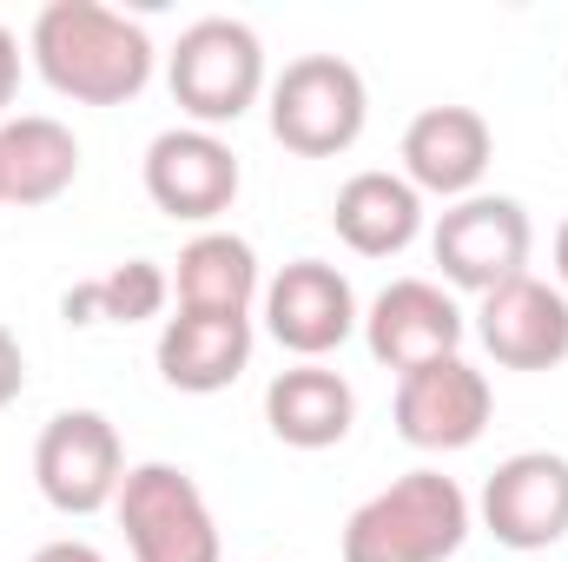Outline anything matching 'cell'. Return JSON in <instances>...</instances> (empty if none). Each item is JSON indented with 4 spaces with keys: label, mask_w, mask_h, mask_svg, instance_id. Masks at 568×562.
<instances>
[{
    "label": "cell",
    "mask_w": 568,
    "mask_h": 562,
    "mask_svg": "<svg viewBox=\"0 0 568 562\" xmlns=\"http://www.w3.org/2000/svg\"><path fill=\"white\" fill-rule=\"evenodd\" d=\"M33 562H106L93 543H80V536H60V543H40Z\"/></svg>",
    "instance_id": "cell-23"
},
{
    "label": "cell",
    "mask_w": 568,
    "mask_h": 562,
    "mask_svg": "<svg viewBox=\"0 0 568 562\" xmlns=\"http://www.w3.org/2000/svg\"><path fill=\"white\" fill-rule=\"evenodd\" d=\"M265 423L291 450H331L357 423V391L331 364H291L265 384Z\"/></svg>",
    "instance_id": "cell-17"
},
{
    "label": "cell",
    "mask_w": 568,
    "mask_h": 562,
    "mask_svg": "<svg viewBox=\"0 0 568 562\" xmlns=\"http://www.w3.org/2000/svg\"><path fill=\"white\" fill-rule=\"evenodd\" d=\"M556 284H562V298H568V219L556 225Z\"/></svg>",
    "instance_id": "cell-24"
},
{
    "label": "cell",
    "mask_w": 568,
    "mask_h": 562,
    "mask_svg": "<svg viewBox=\"0 0 568 562\" xmlns=\"http://www.w3.org/2000/svg\"><path fill=\"white\" fill-rule=\"evenodd\" d=\"M33 483L60 516H100L126 483L120 430L100 411H60L33 443Z\"/></svg>",
    "instance_id": "cell-7"
},
{
    "label": "cell",
    "mask_w": 568,
    "mask_h": 562,
    "mask_svg": "<svg viewBox=\"0 0 568 562\" xmlns=\"http://www.w3.org/2000/svg\"><path fill=\"white\" fill-rule=\"evenodd\" d=\"M113 510H120L133 562H225L219 516L205 490L192 483V470L179 463H133Z\"/></svg>",
    "instance_id": "cell-5"
},
{
    "label": "cell",
    "mask_w": 568,
    "mask_h": 562,
    "mask_svg": "<svg viewBox=\"0 0 568 562\" xmlns=\"http://www.w3.org/2000/svg\"><path fill=\"white\" fill-rule=\"evenodd\" d=\"M27 53H33L40 80L60 100H80V107H126V100H140L152 87V67H159L152 33L140 20L100 7V0H47L33 13Z\"/></svg>",
    "instance_id": "cell-1"
},
{
    "label": "cell",
    "mask_w": 568,
    "mask_h": 562,
    "mask_svg": "<svg viewBox=\"0 0 568 562\" xmlns=\"http://www.w3.org/2000/svg\"><path fill=\"white\" fill-rule=\"evenodd\" d=\"M469 543V496L443 470H404L344 523V562H449Z\"/></svg>",
    "instance_id": "cell-2"
},
{
    "label": "cell",
    "mask_w": 568,
    "mask_h": 562,
    "mask_svg": "<svg viewBox=\"0 0 568 562\" xmlns=\"http://www.w3.org/2000/svg\"><path fill=\"white\" fill-rule=\"evenodd\" d=\"M20 391H27V351H20V338L0 324V411H7Z\"/></svg>",
    "instance_id": "cell-21"
},
{
    "label": "cell",
    "mask_w": 568,
    "mask_h": 562,
    "mask_svg": "<svg viewBox=\"0 0 568 562\" xmlns=\"http://www.w3.org/2000/svg\"><path fill=\"white\" fill-rule=\"evenodd\" d=\"M159 378L185 398L232 391L252 364V318H219V311H172L159 324Z\"/></svg>",
    "instance_id": "cell-15"
},
{
    "label": "cell",
    "mask_w": 568,
    "mask_h": 562,
    "mask_svg": "<svg viewBox=\"0 0 568 562\" xmlns=\"http://www.w3.org/2000/svg\"><path fill=\"white\" fill-rule=\"evenodd\" d=\"M483 530L503 550H556L568 536V456L562 450H516L483 483Z\"/></svg>",
    "instance_id": "cell-9"
},
{
    "label": "cell",
    "mask_w": 568,
    "mask_h": 562,
    "mask_svg": "<svg viewBox=\"0 0 568 562\" xmlns=\"http://www.w3.org/2000/svg\"><path fill=\"white\" fill-rule=\"evenodd\" d=\"M331 225L357 259H397L424 232V192L404 172H384V165L351 172L331 199Z\"/></svg>",
    "instance_id": "cell-16"
},
{
    "label": "cell",
    "mask_w": 568,
    "mask_h": 562,
    "mask_svg": "<svg viewBox=\"0 0 568 562\" xmlns=\"http://www.w3.org/2000/svg\"><path fill=\"white\" fill-rule=\"evenodd\" d=\"M165 298H172V272L152 265V259H126L100 279L73 284L60 298V318L67 324H145V318L165 311Z\"/></svg>",
    "instance_id": "cell-20"
},
{
    "label": "cell",
    "mask_w": 568,
    "mask_h": 562,
    "mask_svg": "<svg viewBox=\"0 0 568 562\" xmlns=\"http://www.w3.org/2000/svg\"><path fill=\"white\" fill-rule=\"evenodd\" d=\"M476 338H483V351H489L503 371H556V364H568V298H562V284L523 272V279L483 291V298H476Z\"/></svg>",
    "instance_id": "cell-13"
},
{
    "label": "cell",
    "mask_w": 568,
    "mask_h": 562,
    "mask_svg": "<svg viewBox=\"0 0 568 562\" xmlns=\"http://www.w3.org/2000/svg\"><path fill=\"white\" fill-rule=\"evenodd\" d=\"M172 298L179 311H219V318H252V304L265 298L258 279V252L252 239L239 232H199L179 245V265H172Z\"/></svg>",
    "instance_id": "cell-18"
},
{
    "label": "cell",
    "mask_w": 568,
    "mask_h": 562,
    "mask_svg": "<svg viewBox=\"0 0 568 562\" xmlns=\"http://www.w3.org/2000/svg\"><path fill=\"white\" fill-rule=\"evenodd\" d=\"M489 411H496V391L463 351L397 378V436L410 450H469L489 430Z\"/></svg>",
    "instance_id": "cell-12"
},
{
    "label": "cell",
    "mask_w": 568,
    "mask_h": 562,
    "mask_svg": "<svg viewBox=\"0 0 568 562\" xmlns=\"http://www.w3.org/2000/svg\"><path fill=\"white\" fill-rule=\"evenodd\" d=\"M357 324H364L357 291L324 259H291L278 279L265 284V331L278 338L297 364H324Z\"/></svg>",
    "instance_id": "cell-11"
},
{
    "label": "cell",
    "mask_w": 568,
    "mask_h": 562,
    "mask_svg": "<svg viewBox=\"0 0 568 562\" xmlns=\"http://www.w3.org/2000/svg\"><path fill=\"white\" fill-rule=\"evenodd\" d=\"M529 245H536V225H529L523 199H509V192H469V199L443 205L436 225H429V252H436L443 284L476 291V298L523 279Z\"/></svg>",
    "instance_id": "cell-6"
},
{
    "label": "cell",
    "mask_w": 568,
    "mask_h": 562,
    "mask_svg": "<svg viewBox=\"0 0 568 562\" xmlns=\"http://www.w3.org/2000/svg\"><path fill=\"white\" fill-rule=\"evenodd\" d=\"M165 87L192 127H239L265 93V40L232 13H205L165 53Z\"/></svg>",
    "instance_id": "cell-3"
},
{
    "label": "cell",
    "mask_w": 568,
    "mask_h": 562,
    "mask_svg": "<svg viewBox=\"0 0 568 562\" xmlns=\"http://www.w3.org/2000/svg\"><path fill=\"white\" fill-rule=\"evenodd\" d=\"M397 159H404V179L429 192V199H469L476 185H483V172H489V159H496V133H489V120L476 113V107H424L410 127H404V145H397Z\"/></svg>",
    "instance_id": "cell-14"
},
{
    "label": "cell",
    "mask_w": 568,
    "mask_h": 562,
    "mask_svg": "<svg viewBox=\"0 0 568 562\" xmlns=\"http://www.w3.org/2000/svg\"><path fill=\"white\" fill-rule=\"evenodd\" d=\"M371 87L337 53H304L272 80V140L297 159H337L364 140Z\"/></svg>",
    "instance_id": "cell-4"
},
{
    "label": "cell",
    "mask_w": 568,
    "mask_h": 562,
    "mask_svg": "<svg viewBox=\"0 0 568 562\" xmlns=\"http://www.w3.org/2000/svg\"><path fill=\"white\" fill-rule=\"evenodd\" d=\"M463 331H469L463 304L449 298V284H436V279H390L371 298V311H364V344L397 378L424 371L436 358H456Z\"/></svg>",
    "instance_id": "cell-10"
},
{
    "label": "cell",
    "mask_w": 568,
    "mask_h": 562,
    "mask_svg": "<svg viewBox=\"0 0 568 562\" xmlns=\"http://www.w3.org/2000/svg\"><path fill=\"white\" fill-rule=\"evenodd\" d=\"M73 179H80L73 127L47 113L0 120V205H53Z\"/></svg>",
    "instance_id": "cell-19"
},
{
    "label": "cell",
    "mask_w": 568,
    "mask_h": 562,
    "mask_svg": "<svg viewBox=\"0 0 568 562\" xmlns=\"http://www.w3.org/2000/svg\"><path fill=\"white\" fill-rule=\"evenodd\" d=\"M239 185V152L205 127H165L145 145V199L179 225H212L219 212H232Z\"/></svg>",
    "instance_id": "cell-8"
},
{
    "label": "cell",
    "mask_w": 568,
    "mask_h": 562,
    "mask_svg": "<svg viewBox=\"0 0 568 562\" xmlns=\"http://www.w3.org/2000/svg\"><path fill=\"white\" fill-rule=\"evenodd\" d=\"M13 87H20V40H13V27H0V120L13 107Z\"/></svg>",
    "instance_id": "cell-22"
}]
</instances>
